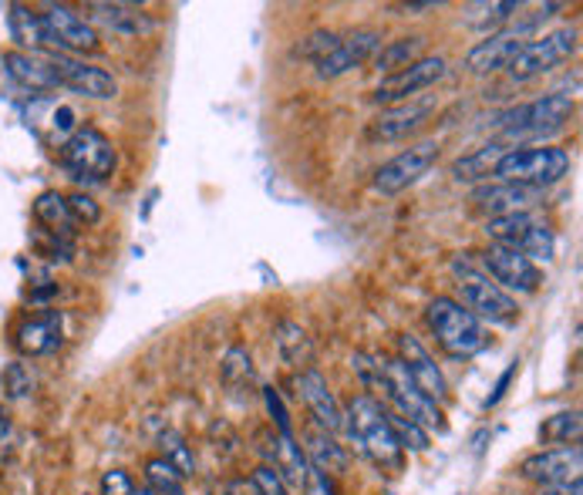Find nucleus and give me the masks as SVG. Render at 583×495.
<instances>
[{
    "label": "nucleus",
    "mask_w": 583,
    "mask_h": 495,
    "mask_svg": "<svg viewBox=\"0 0 583 495\" xmlns=\"http://www.w3.org/2000/svg\"><path fill=\"white\" fill-rule=\"evenodd\" d=\"M340 412H344V432L352 435V442L365 458H372L385 472H402L405 452L398 448L388 428V415H385L388 408H382L375 395H352Z\"/></svg>",
    "instance_id": "f257e3e1"
},
{
    "label": "nucleus",
    "mask_w": 583,
    "mask_h": 495,
    "mask_svg": "<svg viewBox=\"0 0 583 495\" xmlns=\"http://www.w3.org/2000/svg\"><path fill=\"white\" fill-rule=\"evenodd\" d=\"M573 118V98L570 95H543L536 101L516 105L500 115V146L506 149H523V142H540L553 132H560L566 121Z\"/></svg>",
    "instance_id": "f03ea898"
},
{
    "label": "nucleus",
    "mask_w": 583,
    "mask_h": 495,
    "mask_svg": "<svg viewBox=\"0 0 583 495\" xmlns=\"http://www.w3.org/2000/svg\"><path fill=\"white\" fill-rule=\"evenodd\" d=\"M452 277H455V290H458V304L470 310L480 320L500 324V327H513L520 320V304L516 297H510L506 290H500L480 264H473L470 257H455L452 260Z\"/></svg>",
    "instance_id": "7ed1b4c3"
},
{
    "label": "nucleus",
    "mask_w": 583,
    "mask_h": 495,
    "mask_svg": "<svg viewBox=\"0 0 583 495\" xmlns=\"http://www.w3.org/2000/svg\"><path fill=\"white\" fill-rule=\"evenodd\" d=\"M428 330L435 334L438 347L448 357H473L486 347V327L480 317H473L455 297H435L425 307Z\"/></svg>",
    "instance_id": "20e7f679"
},
{
    "label": "nucleus",
    "mask_w": 583,
    "mask_h": 495,
    "mask_svg": "<svg viewBox=\"0 0 583 495\" xmlns=\"http://www.w3.org/2000/svg\"><path fill=\"white\" fill-rule=\"evenodd\" d=\"M378 364H382L378 392L388 398V405L395 408V415L415 422V425L425 428V432H438V435H442V432L448 428L442 408H438L435 402H428V398L412 385L405 364H402L398 357H378Z\"/></svg>",
    "instance_id": "39448f33"
},
{
    "label": "nucleus",
    "mask_w": 583,
    "mask_h": 495,
    "mask_svg": "<svg viewBox=\"0 0 583 495\" xmlns=\"http://www.w3.org/2000/svg\"><path fill=\"white\" fill-rule=\"evenodd\" d=\"M566 172H570V152L556 146L510 149L493 169L496 182H516V186H533V189H546L560 182Z\"/></svg>",
    "instance_id": "423d86ee"
},
{
    "label": "nucleus",
    "mask_w": 583,
    "mask_h": 495,
    "mask_svg": "<svg viewBox=\"0 0 583 495\" xmlns=\"http://www.w3.org/2000/svg\"><path fill=\"white\" fill-rule=\"evenodd\" d=\"M486 236L493 239V246H506V250H516L530 264H550L553 260V250H556L553 232L533 212L496 216V219L486 222Z\"/></svg>",
    "instance_id": "0eeeda50"
},
{
    "label": "nucleus",
    "mask_w": 583,
    "mask_h": 495,
    "mask_svg": "<svg viewBox=\"0 0 583 495\" xmlns=\"http://www.w3.org/2000/svg\"><path fill=\"white\" fill-rule=\"evenodd\" d=\"M61 162L75 179H88V182H105L115 172V146L108 142V136L95 126L75 129V136L65 139L61 146Z\"/></svg>",
    "instance_id": "6e6552de"
},
{
    "label": "nucleus",
    "mask_w": 583,
    "mask_h": 495,
    "mask_svg": "<svg viewBox=\"0 0 583 495\" xmlns=\"http://www.w3.org/2000/svg\"><path fill=\"white\" fill-rule=\"evenodd\" d=\"M576 48H580L576 31H573V28H560V31H553V34H543V38H536V41H526V44L520 48V55L510 61L506 75H510L513 81H533V78H540V75L560 68L563 61H570V58L576 55Z\"/></svg>",
    "instance_id": "1a4fd4ad"
},
{
    "label": "nucleus",
    "mask_w": 583,
    "mask_h": 495,
    "mask_svg": "<svg viewBox=\"0 0 583 495\" xmlns=\"http://www.w3.org/2000/svg\"><path fill=\"white\" fill-rule=\"evenodd\" d=\"M480 267L483 274L500 287L506 290L510 297L513 294H536L540 284H543V274L536 264H530L523 254L516 250H506V246H486V250L480 254Z\"/></svg>",
    "instance_id": "9d476101"
},
{
    "label": "nucleus",
    "mask_w": 583,
    "mask_h": 495,
    "mask_svg": "<svg viewBox=\"0 0 583 495\" xmlns=\"http://www.w3.org/2000/svg\"><path fill=\"white\" fill-rule=\"evenodd\" d=\"M445 71H448V61L442 55H422L415 65H408V68L395 71V75L382 78V85L375 88L372 98L378 105H402V101L418 98L422 91L435 88L445 78Z\"/></svg>",
    "instance_id": "9b49d317"
},
{
    "label": "nucleus",
    "mask_w": 583,
    "mask_h": 495,
    "mask_svg": "<svg viewBox=\"0 0 583 495\" xmlns=\"http://www.w3.org/2000/svg\"><path fill=\"white\" fill-rule=\"evenodd\" d=\"M435 162H438V142H418L375 172V189L382 196H398V192L412 189L415 182H422Z\"/></svg>",
    "instance_id": "f8f14e48"
},
{
    "label": "nucleus",
    "mask_w": 583,
    "mask_h": 495,
    "mask_svg": "<svg viewBox=\"0 0 583 495\" xmlns=\"http://www.w3.org/2000/svg\"><path fill=\"white\" fill-rule=\"evenodd\" d=\"M45 28H48V41H51V51H61V55H81V51H98V31L88 24L85 14H78L75 8L68 4H48L45 14H41Z\"/></svg>",
    "instance_id": "ddd939ff"
},
{
    "label": "nucleus",
    "mask_w": 583,
    "mask_h": 495,
    "mask_svg": "<svg viewBox=\"0 0 583 495\" xmlns=\"http://www.w3.org/2000/svg\"><path fill=\"white\" fill-rule=\"evenodd\" d=\"M398 360L405 364L412 385H415L428 402H435V405L442 408V405L452 398V395H448V385H445V375H442V367L435 364V357L428 354V347H425L418 337L398 334Z\"/></svg>",
    "instance_id": "4468645a"
},
{
    "label": "nucleus",
    "mask_w": 583,
    "mask_h": 495,
    "mask_svg": "<svg viewBox=\"0 0 583 495\" xmlns=\"http://www.w3.org/2000/svg\"><path fill=\"white\" fill-rule=\"evenodd\" d=\"M583 472V448L580 445H563V448H540L536 455L520 462V475L526 482L540 485H563V482H580Z\"/></svg>",
    "instance_id": "2eb2a0df"
},
{
    "label": "nucleus",
    "mask_w": 583,
    "mask_h": 495,
    "mask_svg": "<svg viewBox=\"0 0 583 495\" xmlns=\"http://www.w3.org/2000/svg\"><path fill=\"white\" fill-rule=\"evenodd\" d=\"M382 44H385V38H382L378 28H355V31H347L344 38H337L334 51L324 61H317V78H340V75H347L352 68L372 61L382 51Z\"/></svg>",
    "instance_id": "dca6fc26"
},
{
    "label": "nucleus",
    "mask_w": 583,
    "mask_h": 495,
    "mask_svg": "<svg viewBox=\"0 0 583 495\" xmlns=\"http://www.w3.org/2000/svg\"><path fill=\"white\" fill-rule=\"evenodd\" d=\"M432 111H435V98H432V95H418V98H408V101H402V105H388V108L372 121L368 136H372L375 142H398V139L412 136L415 129H422Z\"/></svg>",
    "instance_id": "f3484780"
},
{
    "label": "nucleus",
    "mask_w": 583,
    "mask_h": 495,
    "mask_svg": "<svg viewBox=\"0 0 583 495\" xmlns=\"http://www.w3.org/2000/svg\"><path fill=\"white\" fill-rule=\"evenodd\" d=\"M48 58H51V65L58 71L61 88H71V91H78L85 98H115V95H119V81H115L105 68L85 65L81 58L61 55V51H51Z\"/></svg>",
    "instance_id": "a211bd4d"
},
{
    "label": "nucleus",
    "mask_w": 583,
    "mask_h": 495,
    "mask_svg": "<svg viewBox=\"0 0 583 495\" xmlns=\"http://www.w3.org/2000/svg\"><path fill=\"white\" fill-rule=\"evenodd\" d=\"M294 385H297L300 398L307 402V408H310V415H314V425H320V428L330 432V435L344 432V412H340V402L334 398L327 378L320 375L317 367L300 370V375L294 378Z\"/></svg>",
    "instance_id": "6ab92c4d"
},
{
    "label": "nucleus",
    "mask_w": 583,
    "mask_h": 495,
    "mask_svg": "<svg viewBox=\"0 0 583 495\" xmlns=\"http://www.w3.org/2000/svg\"><path fill=\"white\" fill-rule=\"evenodd\" d=\"M540 199H543V189L516 186V182H490V186H480L473 192L476 209L486 212L490 219L513 216V212H530L533 206H540Z\"/></svg>",
    "instance_id": "aec40b11"
},
{
    "label": "nucleus",
    "mask_w": 583,
    "mask_h": 495,
    "mask_svg": "<svg viewBox=\"0 0 583 495\" xmlns=\"http://www.w3.org/2000/svg\"><path fill=\"white\" fill-rule=\"evenodd\" d=\"M526 41L510 34V31H500V34H490L483 38L480 44L470 48V55H465V68H470L473 75H496V71H506L510 61L520 55Z\"/></svg>",
    "instance_id": "412c9836"
},
{
    "label": "nucleus",
    "mask_w": 583,
    "mask_h": 495,
    "mask_svg": "<svg viewBox=\"0 0 583 495\" xmlns=\"http://www.w3.org/2000/svg\"><path fill=\"white\" fill-rule=\"evenodd\" d=\"M304 458H307V465L310 468H317V472H324V475H344L347 472V465H352V455H347V448L337 442V435H330V432H324L320 425H310L307 432H304Z\"/></svg>",
    "instance_id": "4be33fe9"
},
{
    "label": "nucleus",
    "mask_w": 583,
    "mask_h": 495,
    "mask_svg": "<svg viewBox=\"0 0 583 495\" xmlns=\"http://www.w3.org/2000/svg\"><path fill=\"white\" fill-rule=\"evenodd\" d=\"M14 344L24 357H45L55 354L61 347V314L58 310H41L38 317H28L18 334Z\"/></svg>",
    "instance_id": "5701e85b"
},
{
    "label": "nucleus",
    "mask_w": 583,
    "mask_h": 495,
    "mask_svg": "<svg viewBox=\"0 0 583 495\" xmlns=\"http://www.w3.org/2000/svg\"><path fill=\"white\" fill-rule=\"evenodd\" d=\"M4 68L8 75L24 85L28 91H55L61 88L58 71L48 55H31V51H4Z\"/></svg>",
    "instance_id": "b1692460"
},
{
    "label": "nucleus",
    "mask_w": 583,
    "mask_h": 495,
    "mask_svg": "<svg viewBox=\"0 0 583 495\" xmlns=\"http://www.w3.org/2000/svg\"><path fill=\"white\" fill-rule=\"evenodd\" d=\"M88 11H91V18H88L91 28L101 24V28H108L115 34H126V38H139V34H149L156 28L152 18L132 4H91Z\"/></svg>",
    "instance_id": "393cba45"
},
{
    "label": "nucleus",
    "mask_w": 583,
    "mask_h": 495,
    "mask_svg": "<svg viewBox=\"0 0 583 495\" xmlns=\"http://www.w3.org/2000/svg\"><path fill=\"white\" fill-rule=\"evenodd\" d=\"M274 337H277V350H280L284 364L297 367V375H300V370H307V367H314V340H310V334L300 324L280 320Z\"/></svg>",
    "instance_id": "a878e982"
},
{
    "label": "nucleus",
    "mask_w": 583,
    "mask_h": 495,
    "mask_svg": "<svg viewBox=\"0 0 583 495\" xmlns=\"http://www.w3.org/2000/svg\"><path fill=\"white\" fill-rule=\"evenodd\" d=\"M506 152H510L506 146L490 142V146L476 149L473 156H462V159H455V162H452V176H455L458 182H483V179H490V176H493L496 162H500Z\"/></svg>",
    "instance_id": "bb28decb"
},
{
    "label": "nucleus",
    "mask_w": 583,
    "mask_h": 495,
    "mask_svg": "<svg viewBox=\"0 0 583 495\" xmlns=\"http://www.w3.org/2000/svg\"><path fill=\"white\" fill-rule=\"evenodd\" d=\"M11 34H14V41L24 44V51H31V55H41L45 48H51L48 28H45L41 14H34V11L24 8V4H14V8H11Z\"/></svg>",
    "instance_id": "cd10ccee"
},
{
    "label": "nucleus",
    "mask_w": 583,
    "mask_h": 495,
    "mask_svg": "<svg viewBox=\"0 0 583 495\" xmlns=\"http://www.w3.org/2000/svg\"><path fill=\"white\" fill-rule=\"evenodd\" d=\"M422 51H425V38H422V34H412V38H398V41L382 44V51H378L372 61H375V68L388 78V75H395V71L415 65V61L422 58Z\"/></svg>",
    "instance_id": "c85d7f7f"
},
{
    "label": "nucleus",
    "mask_w": 583,
    "mask_h": 495,
    "mask_svg": "<svg viewBox=\"0 0 583 495\" xmlns=\"http://www.w3.org/2000/svg\"><path fill=\"white\" fill-rule=\"evenodd\" d=\"M34 216H38V222L55 236V239H71V216H68V202H65V196L58 192V189H45L41 196H38V202H34Z\"/></svg>",
    "instance_id": "c756f323"
},
{
    "label": "nucleus",
    "mask_w": 583,
    "mask_h": 495,
    "mask_svg": "<svg viewBox=\"0 0 583 495\" xmlns=\"http://www.w3.org/2000/svg\"><path fill=\"white\" fill-rule=\"evenodd\" d=\"M580 432H583V422H580V412H556L550 415L543 425H540V442L546 448H563V445H580Z\"/></svg>",
    "instance_id": "7c9ffc66"
},
{
    "label": "nucleus",
    "mask_w": 583,
    "mask_h": 495,
    "mask_svg": "<svg viewBox=\"0 0 583 495\" xmlns=\"http://www.w3.org/2000/svg\"><path fill=\"white\" fill-rule=\"evenodd\" d=\"M0 385H4L8 402H24L38 392V375L28 360H11L4 367V375H0Z\"/></svg>",
    "instance_id": "2f4dec72"
},
{
    "label": "nucleus",
    "mask_w": 583,
    "mask_h": 495,
    "mask_svg": "<svg viewBox=\"0 0 583 495\" xmlns=\"http://www.w3.org/2000/svg\"><path fill=\"white\" fill-rule=\"evenodd\" d=\"M388 415V428H392V435H395V442H398V448L408 455H422V452H428V445H432V435L425 432V428H418L415 422H408V418H402V415H395V412H385Z\"/></svg>",
    "instance_id": "473e14b6"
},
{
    "label": "nucleus",
    "mask_w": 583,
    "mask_h": 495,
    "mask_svg": "<svg viewBox=\"0 0 583 495\" xmlns=\"http://www.w3.org/2000/svg\"><path fill=\"white\" fill-rule=\"evenodd\" d=\"M159 445H162V458H166L182 478H192V475H196V455H192V448L186 445V438H182L179 432L166 428V432L159 435Z\"/></svg>",
    "instance_id": "72a5a7b5"
},
{
    "label": "nucleus",
    "mask_w": 583,
    "mask_h": 495,
    "mask_svg": "<svg viewBox=\"0 0 583 495\" xmlns=\"http://www.w3.org/2000/svg\"><path fill=\"white\" fill-rule=\"evenodd\" d=\"M516 11H520L516 0H496V4H470V8H465V24L486 31V28H496V24L510 21Z\"/></svg>",
    "instance_id": "f704fd0d"
},
{
    "label": "nucleus",
    "mask_w": 583,
    "mask_h": 495,
    "mask_svg": "<svg viewBox=\"0 0 583 495\" xmlns=\"http://www.w3.org/2000/svg\"><path fill=\"white\" fill-rule=\"evenodd\" d=\"M219 378L226 388H244L254 382V360L244 347H229L223 364H219Z\"/></svg>",
    "instance_id": "c9c22d12"
},
{
    "label": "nucleus",
    "mask_w": 583,
    "mask_h": 495,
    "mask_svg": "<svg viewBox=\"0 0 583 495\" xmlns=\"http://www.w3.org/2000/svg\"><path fill=\"white\" fill-rule=\"evenodd\" d=\"M146 482H149V488L159 492V495H179V492H182V475H179L162 455H156V458L146 462Z\"/></svg>",
    "instance_id": "e433bc0d"
},
{
    "label": "nucleus",
    "mask_w": 583,
    "mask_h": 495,
    "mask_svg": "<svg viewBox=\"0 0 583 495\" xmlns=\"http://www.w3.org/2000/svg\"><path fill=\"white\" fill-rule=\"evenodd\" d=\"M334 44H337V34H330V31H314V34H307V38L294 48V55L317 65V61H324V58L334 51Z\"/></svg>",
    "instance_id": "4c0bfd02"
},
{
    "label": "nucleus",
    "mask_w": 583,
    "mask_h": 495,
    "mask_svg": "<svg viewBox=\"0 0 583 495\" xmlns=\"http://www.w3.org/2000/svg\"><path fill=\"white\" fill-rule=\"evenodd\" d=\"M65 202H68V216L75 226H95L101 219V206L88 192H71L65 196Z\"/></svg>",
    "instance_id": "58836bf2"
},
{
    "label": "nucleus",
    "mask_w": 583,
    "mask_h": 495,
    "mask_svg": "<svg viewBox=\"0 0 583 495\" xmlns=\"http://www.w3.org/2000/svg\"><path fill=\"white\" fill-rule=\"evenodd\" d=\"M250 485L260 492V495H290V488H287V482L280 478V472H274L270 465H260V468H254V475H250Z\"/></svg>",
    "instance_id": "ea45409f"
},
{
    "label": "nucleus",
    "mask_w": 583,
    "mask_h": 495,
    "mask_svg": "<svg viewBox=\"0 0 583 495\" xmlns=\"http://www.w3.org/2000/svg\"><path fill=\"white\" fill-rule=\"evenodd\" d=\"M101 495H132L136 492V482L126 468H108L98 482Z\"/></svg>",
    "instance_id": "a19ab883"
},
{
    "label": "nucleus",
    "mask_w": 583,
    "mask_h": 495,
    "mask_svg": "<svg viewBox=\"0 0 583 495\" xmlns=\"http://www.w3.org/2000/svg\"><path fill=\"white\" fill-rule=\"evenodd\" d=\"M300 488H304V495H340V492H337V482H334L330 475L310 468V465H307V472H304V478H300Z\"/></svg>",
    "instance_id": "79ce46f5"
},
{
    "label": "nucleus",
    "mask_w": 583,
    "mask_h": 495,
    "mask_svg": "<svg viewBox=\"0 0 583 495\" xmlns=\"http://www.w3.org/2000/svg\"><path fill=\"white\" fill-rule=\"evenodd\" d=\"M264 402H267V408H270V415H274L277 435H284V438H294V428H290V415H287V408H284V402H280V395H277L274 388H264Z\"/></svg>",
    "instance_id": "37998d69"
},
{
    "label": "nucleus",
    "mask_w": 583,
    "mask_h": 495,
    "mask_svg": "<svg viewBox=\"0 0 583 495\" xmlns=\"http://www.w3.org/2000/svg\"><path fill=\"white\" fill-rule=\"evenodd\" d=\"M533 495H583L580 482H563V485H540Z\"/></svg>",
    "instance_id": "c03bdc74"
},
{
    "label": "nucleus",
    "mask_w": 583,
    "mask_h": 495,
    "mask_svg": "<svg viewBox=\"0 0 583 495\" xmlns=\"http://www.w3.org/2000/svg\"><path fill=\"white\" fill-rule=\"evenodd\" d=\"M513 375H516V364H513V367L506 370V375L500 378V385H496V395H493V398L486 402V408H493V405H500V398L506 395V388H510V382H513Z\"/></svg>",
    "instance_id": "a18cd8bd"
},
{
    "label": "nucleus",
    "mask_w": 583,
    "mask_h": 495,
    "mask_svg": "<svg viewBox=\"0 0 583 495\" xmlns=\"http://www.w3.org/2000/svg\"><path fill=\"white\" fill-rule=\"evenodd\" d=\"M11 435V415H8V408L0 405V442H4Z\"/></svg>",
    "instance_id": "49530a36"
},
{
    "label": "nucleus",
    "mask_w": 583,
    "mask_h": 495,
    "mask_svg": "<svg viewBox=\"0 0 583 495\" xmlns=\"http://www.w3.org/2000/svg\"><path fill=\"white\" fill-rule=\"evenodd\" d=\"M132 495H159V492H152V488H149V485H142V488H136V492H132Z\"/></svg>",
    "instance_id": "de8ad7c7"
},
{
    "label": "nucleus",
    "mask_w": 583,
    "mask_h": 495,
    "mask_svg": "<svg viewBox=\"0 0 583 495\" xmlns=\"http://www.w3.org/2000/svg\"><path fill=\"white\" fill-rule=\"evenodd\" d=\"M254 495H260V492H257V488H254Z\"/></svg>",
    "instance_id": "09e8293b"
},
{
    "label": "nucleus",
    "mask_w": 583,
    "mask_h": 495,
    "mask_svg": "<svg viewBox=\"0 0 583 495\" xmlns=\"http://www.w3.org/2000/svg\"><path fill=\"white\" fill-rule=\"evenodd\" d=\"M179 495H182V492H179Z\"/></svg>",
    "instance_id": "8fccbe9b"
}]
</instances>
